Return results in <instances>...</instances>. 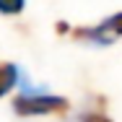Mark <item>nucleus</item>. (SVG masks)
Masks as SVG:
<instances>
[{"label": "nucleus", "instance_id": "2", "mask_svg": "<svg viewBox=\"0 0 122 122\" xmlns=\"http://www.w3.org/2000/svg\"><path fill=\"white\" fill-rule=\"evenodd\" d=\"M18 81V68L13 62H0V96H5Z\"/></svg>", "mask_w": 122, "mask_h": 122}, {"label": "nucleus", "instance_id": "3", "mask_svg": "<svg viewBox=\"0 0 122 122\" xmlns=\"http://www.w3.org/2000/svg\"><path fill=\"white\" fill-rule=\"evenodd\" d=\"M26 0H0V13L3 16H18L24 10Z\"/></svg>", "mask_w": 122, "mask_h": 122}, {"label": "nucleus", "instance_id": "1", "mask_svg": "<svg viewBox=\"0 0 122 122\" xmlns=\"http://www.w3.org/2000/svg\"><path fill=\"white\" fill-rule=\"evenodd\" d=\"M18 117H44V114H62L70 109V101L55 94H24L13 101Z\"/></svg>", "mask_w": 122, "mask_h": 122}, {"label": "nucleus", "instance_id": "4", "mask_svg": "<svg viewBox=\"0 0 122 122\" xmlns=\"http://www.w3.org/2000/svg\"><path fill=\"white\" fill-rule=\"evenodd\" d=\"M104 24H107V29H109L114 36H122V10H120V13H114V16H109Z\"/></svg>", "mask_w": 122, "mask_h": 122}, {"label": "nucleus", "instance_id": "5", "mask_svg": "<svg viewBox=\"0 0 122 122\" xmlns=\"http://www.w3.org/2000/svg\"><path fill=\"white\" fill-rule=\"evenodd\" d=\"M75 122H112L107 114H101V112H86V114H81Z\"/></svg>", "mask_w": 122, "mask_h": 122}]
</instances>
